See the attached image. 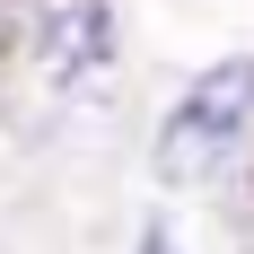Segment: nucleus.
<instances>
[{
  "mask_svg": "<svg viewBox=\"0 0 254 254\" xmlns=\"http://www.w3.org/2000/svg\"><path fill=\"white\" fill-rule=\"evenodd\" d=\"M254 131V53H228V62H210L193 88L176 97V114L158 123V176L167 184H210L246 149Z\"/></svg>",
  "mask_w": 254,
  "mask_h": 254,
  "instance_id": "nucleus-1",
  "label": "nucleus"
},
{
  "mask_svg": "<svg viewBox=\"0 0 254 254\" xmlns=\"http://www.w3.org/2000/svg\"><path fill=\"white\" fill-rule=\"evenodd\" d=\"M35 44H44V79L79 88V79H97L105 62H114V9H105V0H44Z\"/></svg>",
  "mask_w": 254,
  "mask_h": 254,
  "instance_id": "nucleus-2",
  "label": "nucleus"
},
{
  "mask_svg": "<svg viewBox=\"0 0 254 254\" xmlns=\"http://www.w3.org/2000/svg\"><path fill=\"white\" fill-rule=\"evenodd\" d=\"M140 254H184V246H176V228H167V219H149V228H140Z\"/></svg>",
  "mask_w": 254,
  "mask_h": 254,
  "instance_id": "nucleus-3",
  "label": "nucleus"
}]
</instances>
